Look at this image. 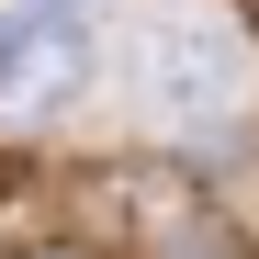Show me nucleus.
Wrapping results in <instances>:
<instances>
[{"label": "nucleus", "instance_id": "nucleus-1", "mask_svg": "<svg viewBox=\"0 0 259 259\" xmlns=\"http://www.w3.org/2000/svg\"><path fill=\"white\" fill-rule=\"evenodd\" d=\"M237 91H248V34H226V12L169 0V12L136 23V102H147L158 124L237 113Z\"/></svg>", "mask_w": 259, "mask_h": 259}, {"label": "nucleus", "instance_id": "nucleus-3", "mask_svg": "<svg viewBox=\"0 0 259 259\" xmlns=\"http://www.w3.org/2000/svg\"><path fill=\"white\" fill-rule=\"evenodd\" d=\"M226 12H237V23H248V34H259V0H226Z\"/></svg>", "mask_w": 259, "mask_h": 259}, {"label": "nucleus", "instance_id": "nucleus-2", "mask_svg": "<svg viewBox=\"0 0 259 259\" xmlns=\"http://www.w3.org/2000/svg\"><path fill=\"white\" fill-rule=\"evenodd\" d=\"M79 79H91V34H79V12L12 23V46H0V124H46V113H68Z\"/></svg>", "mask_w": 259, "mask_h": 259}]
</instances>
